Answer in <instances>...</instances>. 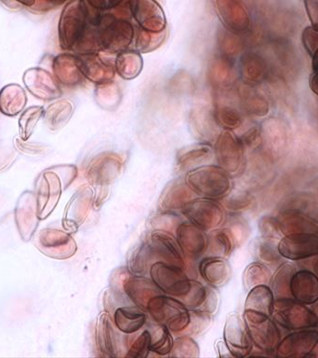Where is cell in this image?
I'll return each mask as SVG.
<instances>
[{
  "label": "cell",
  "instance_id": "1",
  "mask_svg": "<svg viewBox=\"0 0 318 358\" xmlns=\"http://www.w3.org/2000/svg\"><path fill=\"white\" fill-rule=\"evenodd\" d=\"M89 13L84 0H72L63 8L58 25L61 50H75L89 33Z\"/></svg>",
  "mask_w": 318,
  "mask_h": 358
},
{
  "label": "cell",
  "instance_id": "2",
  "mask_svg": "<svg viewBox=\"0 0 318 358\" xmlns=\"http://www.w3.org/2000/svg\"><path fill=\"white\" fill-rule=\"evenodd\" d=\"M186 183L195 192L218 197L230 189L231 180L228 173L216 165H204L195 168L186 175Z\"/></svg>",
  "mask_w": 318,
  "mask_h": 358
},
{
  "label": "cell",
  "instance_id": "3",
  "mask_svg": "<svg viewBox=\"0 0 318 358\" xmlns=\"http://www.w3.org/2000/svg\"><path fill=\"white\" fill-rule=\"evenodd\" d=\"M135 35L130 22L121 19L107 20L95 32L97 50L109 53L124 52L132 43Z\"/></svg>",
  "mask_w": 318,
  "mask_h": 358
},
{
  "label": "cell",
  "instance_id": "4",
  "mask_svg": "<svg viewBox=\"0 0 318 358\" xmlns=\"http://www.w3.org/2000/svg\"><path fill=\"white\" fill-rule=\"evenodd\" d=\"M272 315L273 320L286 329L301 330L317 327V317L312 310L293 299H275Z\"/></svg>",
  "mask_w": 318,
  "mask_h": 358
},
{
  "label": "cell",
  "instance_id": "5",
  "mask_svg": "<svg viewBox=\"0 0 318 358\" xmlns=\"http://www.w3.org/2000/svg\"><path fill=\"white\" fill-rule=\"evenodd\" d=\"M245 321L254 344L262 351H276L280 343V332L270 316L245 310Z\"/></svg>",
  "mask_w": 318,
  "mask_h": 358
},
{
  "label": "cell",
  "instance_id": "6",
  "mask_svg": "<svg viewBox=\"0 0 318 358\" xmlns=\"http://www.w3.org/2000/svg\"><path fill=\"white\" fill-rule=\"evenodd\" d=\"M61 176L56 168L45 170L39 176L36 184V197L38 201V215L40 220L49 217L57 206L63 189Z\"/></svg>",
  "mask_w": 318,
  "mask_h": 358
},
{
  "label": "cell",
  "instance_id": "7",
  "mask_svg": "<svg viewBox=\"0 0 318 358\" xmlns=\"http://www.w3.org/2000/svg\"><path fill=\"white\" fill-rule=\"evenodd\" d=\"M36 248L41 253L56 259H68L77 250L74 239L67 232L56 229H44L36 234Z\"/></svg>",
  "mask_w": 318,
  "mask_h": 358
},
{
  "label": "cell",
  "instance_id": "8",
  "mask_svg": "<svg viewBox=\"0 0 318 358\" xmlns=\"http://www.w3.org/2000/svg\"><path fill=\"white\" fill-rule=\"evenodd\" d=\"M22 81L28 91L40 100L52 101L63 94L54 76L41 67L27 69L22 76Z\"/></svg>",
  "mask_w": 318,
  "mask_h": 358
},
{
  "label": "cell",
  "instance_id": "9",
  "mask_svg": "<svg viewBox=\"0 0 318 358\" xmlns=\"http://www.w3.org/2000/svg\"><path fill=\"white\" fill-rule=\"evenodd\" d=\"M131 15L141 29L160 32L167 29V19L158 0H130Z\"/></svg>",
  "mask_w": 318,
  "mask_h": 358
},
{
  "label": "cell",
  "instance_id": "10",
  "mask_svg": "<svg viewBox=\"0 0 318 358\" xmlns=\"http://www.w3.org/2000/svg\"><path fill=\"white\" fill-rule=\"evenodd\" d=\"M278 251L281 257L290 260H301L318 256L317 234L286 235L279 241Z\"/></svg>",
  "mask_w": 318,
  "mask_h": 358
},
{
  "label": "cell",
  "instance_id": "11",
  "mask_svg": "<svg viewBox=\"0 0 318 358\" xmlns=\"http://www.w3.org/2000/svg\"><path fill=\"white\" fill-rule=\"evenodd\" d=\"M318 341V330L301 329L287 335L280 341L276 357H311Z\"/></svg>",
  "mask_w": 318,
  "mask_h": 358
},
{
  "label": "cell",
  "instance_id": "12",
  "mask_svg": "<svg viewBox=\"0 0 318 358\" xmlns=\"http://www.w3.org/2000/svg\"><path fill=\"white\" fill-rule=\"evenodd\" d=\"M17 228L22 239L29 241L35 234L39 220L36 193L25 192L20 197L15 208Z\"/></svg>",
  "mask_w": 318,
  "mask_h": 358
},
{
  "label": "cell",
  "instance_id": "13",
  "mask_svg": "<svg viewBox=\"0 0 318 358\" xmlns=\"http://www.w3.org/2000/svg\"><path fill=\"white\" fill-rule=\"evenodd\" d=\"M215 155L220 167L225 172L236 173L242 162V147L239 140L231 131H222L215 142Z\"/></svg>",
  "mask_w": 318,
  "mask_h": 358
},
{
  "label": "cell",
  "instance_id": "14",
  "mask_svg": "<svg viewBox=\"0 0 318 358\" xmlns=\"http://www.w3.org/2000/svg\"><path fill=\"white\" fill-rule=\"evenodd\" d=\"M84 78L97 85L113 81L116 69L110 63L100 57L97 52L82 53L77 55Z\"/></svg>",
  "mask_w": 318,
  "mask_h": 358
},
{
  "label": "cell",
  "instance_id": "15",
  "mask_svg": "<svg viewBox=\"0 0 318 358\" xmlns=\"http://www.w3.org/2000/svg\"><path fill=\"white\" fill-rule=\"evenodd\" d=\"M225 341L234 357H245L252 349V340L247 324L238 315L232 316L226 324Z\"/></svg>",
  "mask_w": 318,
  "mask_h": 358
},
{
  "label": "cell",
  "instance_id": "16",
  "mask_svg": "<svg viewBox=\"0 0 318 358\" xmlns=\"http://www.w3.org/2000/svg\"><path fill=\"white\" fill-rule=\"evenodd\" d=\"M121 167V159L116 154L103 153L92 159L86 176L92 183H108L119 175Z\"/></svg>",
  "mask_w": 318,
  "mask_h": 358
},
{
  "label": "cell",
  "instance_id": "17",
  "mask_svg": "<svg viewBox=\"0 0 318 358\" xmlns=\"http://www.w3.org/2000/svg\"><path fill=\"white\" fill-rule=\"evenodd\" d=\"M52 71L58 83L66 86L78 85L84 78L77 55L68 52L61 53L53 59Z\"/></svg>",
  "mask_w": 318,
  "mask_h": 358
},
{
  "label": "cell",
  "instance_id": "18",
  "mask_svg": "<svg viewBox=\"0 0 318 358\" xmlns=\"http://www.w3.org/2000/svg\"><path fill=\"white\" fill-rule=\"evenodd\" d=\"M218 16L227 29L241 32L248 27L245 8L238 0H214Z\"/></svg>",
  "mask_w": 318,
  "mask_h": 358
},
{
  "label": "cell",
  "instance_id": "19",
  "mask_svg": "<svg viewBox=\"0 0 318 358\" xmlns=\"http://www.w3.org/2000/svg\"><path fill=\"white\" fill-rule=\"evenodd\" d=\"M292 298L301 303L314 304L318 301V278L309 271H296L292 282Z\"/></svg>",
  "mask_w": 318,
  "mask_h": 358
},
{
  "label": "cell",
  "instance_id": "20",
  "mask_svg": "<svg viewBox=\"0 0 318 358\" xmlns=\"http://www.w3.org/2000/svg\"><path fill=\"white\" fill-rule=\"evenodd\" d=\"M26 103V92L19 84H8L0 91V112L6 116L15 117L21 114Z\"/></svg>",
  "mask_w": 318,
  "mask_h": 358
},
{
  "label": "cell",
  "instance_id": "21",
  "mask_svg": "<svg viewBox=\"0 0 318 358\" xmlns=\"http://www.w3.org/2000/svg\"><path fill=\"white\" fill-rule=\"evenodd\" d=\"M175 268L167 267L162 263H156L153 266V270L151 273L153 274V281L156 282L160 289L169 294L177 295V287H190V282L186 281V275L181 274L180 271L174 270Z\"/></svg>",
  "mask_w": 318,
  "mask_h": 358
},
{
  "label": "cell",
  "instance_id": "22",
  "mask_svg": "<svg viewBox=\"0 0 318 358\" xmlns=\"http://www.w3.org/2000/svg\"><path fill=\"white\" fill-rule=\"evenodd\" d=\"M74 114V106L69 100L56 101L45 109L44 120L47 127L52 131L60 130L67 125Z\"/></svg>",
  "mask_w": 318,
  "mask_h": 358
},
{
  "label": "cell",
  "instance_id": "23",
  "mask_svg": "<svg viewBox=\"0 0 318 358\" xmlns=\"http://www.w3.org/2000/svg\"><path fill=\"white\" fill-rule=\"evenodd\" d=\"M282 234L284 235L294 234H317V224L300 213L289 212L278 218Z\"/></svg>",
  "mask_w": 318,
  "mask_h": 358
},
{
  "label": "cell",
  "instance_id": "24",
  "mask_svg": "<svg viewBox=\"0 0 318 358\" xmlns=\"http://www.w3.org/2000/svg\"><path fill=\"white\" fill-rule=\"evenodd\" d=\"M144 66L141 53L134 50H124L117 53L114 69L124 80H133L138 77Z\"/></svg>",
  "mask_w": 318,
  "mask_h": 358
},
{
  "label": "cell",
  "instance_id": "25",
  "mask_svg": "<svg viewBox=\"0 0 318 358\" xmlns=\"http://www.w3.org/2000/svg\"><path fill=\"white\" fill-rule=\"evenodd\" d=\"M273 302V294L267 285H257L252 288L248 294L245 301V310L262 313V315H272Z\"/></svg>",
  "mask_w": 318,
  "mask_h": 358
},
{
  "label": "cell",
  "instance_id": "26",
  "mask_svg": "<svg viewBox=\"0 0 318 358\" xmlns=\"http://www.w3.org/2000/svg\"><path fill=\"white\" fill-rule=\"evenodd\" d=\"M296 273L295 266L292 263H284L272 276L271 285L273 298L275 299H293L292 293V282Z\"/></svg>",
  "mask_w": 318,
  "mask_h": 358
},
{
  "label": "cell",
  "instance_id": "27",
  "mask_svg": "<svg viewBox=\"0 0 318 358\" xmlns=\"http://www.w3.org/2000/svg\"><path fill=\"white\" fill-rule=\"evenodd\" d=\"M91 189L89 187H81L74 197L70 201L66 207V214H64L63 224L67 229H74L82 222L84 213L85 210L82 209L86 203H83L86 198L91 196Z\"/></svg>",
  "mask_w": 318,
  "mask_h": 358
},
{
  "label": "cell",
  "instance_id": "28",
  "mask_svg": "<svg viewBox=\"0 0 318 358\" xmlns=\"http://www.w3.org/2000/svg\"><path fill=\"white\" fill-rule=\"evenodd\" d=\"M211 156V145L206 143H198L181 151L178 155V165L183 170L187 169L201 162L209 161Z\"/></svg>",
  "mask_w": 318,
  "mask_h": 358
},
{
  "label": "cell",
  "instance_id": "29",
  "mask_svg": "<svg viewBox=\"0 0 318 358\" xmlns=\"http://www.w3.org/2000/svg\"><path fill=\"white\" fill-rule=\"evenodd\" d=\"M145 323V315L133 308H121L116 313L117 327L126 333L135 332Z\"/></svg>",
  "mask_w": 318,
  "mask_h": 358
},
{
  "label": "cell",
  "instance_id": "30",
  "mask_svg": "<svg viewBox=\"0 0 318 358\" xmlns=\"http://www.w3.org/2000/svg\"><path fill=\"white\" fill-rule=\"evenodd\" d=\"M44 112L45 108L40 106H30L22 112L18 122L20 138L24 141L30 138Z\"/></svg>",
  "mask_w": 318,
  "mask_h": 358
},
{
  "label": "cell",
  "instance_id": "31",
  "mask_svg": "<svg viewBox=\"0 0 318 358\" xmlns=\"http://www.w3.org/2000/svg\"><path fill=\"white\" fill-rule=\"evenodd\" d=\"M166 38L167 29L160 31V32H152V31L144 30L139 28L135 38L137 52L144 53L153 52L164 43Z\"/></svg>",
  "mask_w": 318,
  "mask_h": 358
},
{
  "label": "cell",
  "instance_id": "32",
  "mask_svg": "<svg viewBox=\"0 0 318 358\" xmlns=\"http://www.w3.org/2000/svg\"><path fill=\"white\" fill-rule=\"evenodd\" d=\"M213 117L218 125L228 131L238 127L241 122L238 112L229 106H217L213 112Z\"/></svg>",
  "mask_w": 318,
  "mask_h": 358
},
{
  "label": "cell",
  "instance_id": "33",
  "mask_svg": "<svg viewBox=\"0 0 318 358\" xmlns=\"http://www.w3.org/2000/svg\"><path fill=\"white\" fill-rule=\"evenodd\" d=\"M245 279H247L248 287H255L257 285H266L272 280V273L264 265L254 263L245 271Z\"/></svg>",
  "mask_w": 318,
  "mask_h": 358
},
{
  "label": "cell",
  "instance_id": "34",
  "mask_svg": "<svg viewBox=\"0 0 318 358\" xmlns=\"http://www.w3.org/2000/svg\"><path fill=\"white\" fill-rule=\"evenodd\" d=\"M119 97V88L114 81L97 86L96 99L103 108H108L109 106L116 105Z\"/></svg>",
  "mask_w": 318,
  "mask_h": 358
},
{
  "label": "cell",
  "instance_id": "35",
  "mask_svg": "<svg viewBox=\"0 0 318 358\" xmlns=\"http://www.w3.org/2000/svg\"><path fill=\"white\" fill-rule=\"evenodd\" d=\"M211 78L218 86L225 85L229 80V66L225 59H217L211 66Z\"/></svg>",
  "mask_w": 318,
  "mask_h": 358
},
{
  "label": "cell",
  "instance_id": "36",
  "mask_svg": "<svg viewBox=\"0 0 318 358\" xmlns=\"http://www.w3.org/2000/svg\"><path fill=\"white\" fill-rule=\"evenodd\" d=\"M151 337L150 333L144 331L141 335V337L136 341L132 347L128 352L127 357H147L148 352L151 350Z\"/></svg>",
  "mask_w": 318,
  "mask_h": 358
},
{
  "label": "cell",
  "instance_id": "37",
  "mask_svg": "<svg viewBox=\"0 0 318 358\" xmlns=\"http://www.w3.org/2000/svg\"><path fill=\"white\" fill-rule=\"evenodd\" d=\"M261 225L262 234L266 237V239H276V238H279L283 234L276 218H264Z\"/></svg>",
  "mask_w": 318,
  "mask_h": 358
},
{
  "label": "cell",
  "instance_id": "38",
  "mask_svg": "<svg viewBox=\"0 0 318 358\" xmlns=\"http://www.w3.org/2000/svg\"><path fill=\"white\" fill-rule=\"evenodd\" d=\"M172 348V337L169 334L166 327H163L162 329V334L159 337V340L155 341V343H151V350L153 352H158V354H166V352H170Z\"/></svg>",
  "mask_w": 318,
  "mask_h": 358
},
{
  "label": "cell",
  "instance_id": "39",
  "mask_svg": "<svg viewBox=\"0 0 318 358\" xmlns=\"http://www.w3.org/2000/svg\"><path fill=\"white\" fill-rule=\"evenodd\" d=\"M102 326L103 327L102 331L100 332V338H103V345L105 347V352L111 354L112 352H114V343H113V330H112L110 327V323H109V320H106L105 317L102 318Z\"/></svg>",
  "mask_w": 318,
  "mask_h": 358
},
{
  "label": "cell",
  "instance_id": "40",
  "mask_svg": "<svg viewBox=\"0 0 318 358\" xmlns=\"http://www.w3.org/2000/svg\"><path fill=\"white\" fill-rule=\"evenodd\" d=\"M123 1L124 0H86L91 8L99 10H111L121 4Z\"/></svg>",
  "mask_w": 318,
  "mask_h": 358
},
{
  "label": "cell",
  "instance_id": "41",
  "mask_svg": "<svg viewBox=\"0 0 318 358\" xmlns=\"http://www.w3.org/2000/svg\"><path fill=\"white\" fill-rule=\"evenodd\" d=\"M10 151H13V148L8 147V145L7 147H6L5 144H0V170L7 166L8 159H13V156L2 157L4 156L5 154L10 152Z\"/></svg>",
  "mask_w": 318,
  "mask_h": 358
},
{
  "label": "cell",
  "instance_id": "42",
  "mask_svg": "<svg viewBox=\"0 0 318 358\" xmlns=\"http://www.w3.org/2000/svg\"><path fill=\"white\" fill-rule=\"evenodd\" d=\"M312 313H315V317H317V327H318V301L317 303L315 305L314 308H312Z\"/></svg>",
  "mask_w": 318,
  "mask_h": 358
},
{
  "label": "cell",
  "instance_id": "43",
  "mask_svg": "<svg viewBox=\"0 0 318 358\" xmlns=\"http://www.w3.org/2000/svg\"><path fill=\"white\" fill-rule=\"evenodd\" d=\"M314 271H315V275H317V278H318V257H317V259H315Z\"/></svg>",
  "mask_w": 318,
  "mask_h": 358
},
{
  "label": "cell",
  "instance_id": "44",
  "mask_svg": "<svg viewBox=\"0 0 318 358\" xmlns=\"http://www.w3.org/2000/svg\"><path fill=\"white\" fill-rule=\"evenodd\" d=\"M311 355H312V357H314V355H318V341H317V345H315L314 351H312Z\"/></svg>",
  "mask_w": 318,
  "mask_h": 358
},
{
  "label": "cell",
  "instance_id": "45",
  "mask_svg": "<svg viewBox=\"0 0 318 358\" xmlns=\"http://www.w3.org/2000/svg\"></svg>",
  "mask_w": 318,
  "mask_h": 358
}]
</instances>
